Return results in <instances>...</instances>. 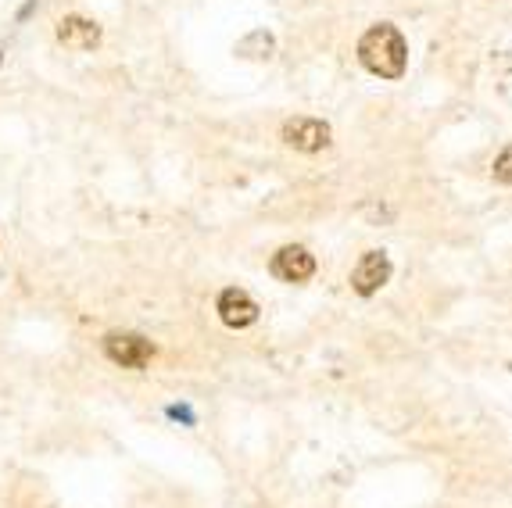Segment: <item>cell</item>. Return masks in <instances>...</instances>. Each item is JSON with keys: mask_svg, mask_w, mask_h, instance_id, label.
<instances>
[{"mask_svg": "<svg viewBox=\"0 0 512 508\" xmlns=\"http://www.w3.org/2000/svg\"><path fill=\"white\" fill-rule=\"evenodd\" d=\"M359 61L380 79H402L405 65H409L405 36L394 26H387V22H380L359 40Z\"/></svg>", "mask_w": 512, "mask_h": 508, "instance_id": "obj_1", "label": "cell"}, {"mask_svg": "<svg viewBox=\"0 0 512 508\" xmlns=\"http://www.w3.org/2000/svg\"><path fill=\"white\" fill-rule=\"evenodd\" d=\"M104 355L115 365H122V369H144V365L151 362L154 348H151V340L137 337V333H111V337L104 340Z\"/></svg>", "mask_w": 512, "mask_h": 508, "instance_id": "obj_2", "label": "cell"}, {"mask_svg": "<svg viewBox=\"0 0 512 508\" xmlns=\"http://www.w3.org/2000/svg\"><path fill=\"white\" fill-rule=\"evenodd\" d=\"M387 280H391V258H387L384 251H366L362 262L355 265V272H351V287L362 297L376 294Z\"/></svg>", "mask_w": 512, "mask_h": 508, "instance_id": "obj_3", "label": "cell"}, {"mask_svg": "<svg viewBox=\"0 0 512 508\" xmlns=\"http://www.w3.org/2000/svg\"><path fill=\"white\" fill-rule=\"evenodd\" d=\"M273 276L283 283H305L316 276V258L298 244L280 247V251L273 254Z\"/></svg>", "mask_w": 512, "mask_h": 508, "instance_id": "obj_4", "label": "cell"}, {"mask_svg": "<svg viewBox=\"0 0 512 508\" xmlns=\"http://www.w3.org/2000/svg\"><path fill=\"white\" fill-rule=\"evenodd\" d=\"M283 144H291L294 151H323L330 147V126L319 119H291L283 126Z\"/></svg>", "mask_w": 512, "mask_h": 508, "instance_id": "obj_5", "label": "cell"}, {"mask_svg": "<svg viewBox=\"0 0 512 508\" xmlns=\"http://www.w3.org/2000/svg\"><path fill=\"white\" fill-rule=\"evenodd\" d=\"M219 319L226 322V326H233V330H244V326H251V322L258 319L255 297H251L248 290H240V287L222 290V294H219Z\"/></svg>", "mask_w": 512, "mask_h": 508, "instance_id": "obj_6", "label": "cell"}, {"mask_svg": "<svg viewBox=\"0 0 512 508\" xmlns=\"http://www.w3.org/2000/svg\"><path fill=\"white\" fill-rule=\"evenodd\" d=\"M58 40L72 51H94L97 43H101V29L90 22V18H79V15H69L58 22Z\"/></svg>", "mask_w": 512, "mask_h": 508, "instance_id": "obj_7", "label": "cell"}, {"mask_svg": "<svg viewBox=\"0 0 512 508\" xmlns=\"http://www.w3.org/2000/svg\"><path fill=\"white\" fill-rule=\"evenodd\" d=\"M491 176H495L498 183H505V187H512V144L495 158V165H491Z\"/></svg>", "mask_w": 512, "mask_h": 508, "instance_id": "obj_8", "label": "cell"}]
</instances>
